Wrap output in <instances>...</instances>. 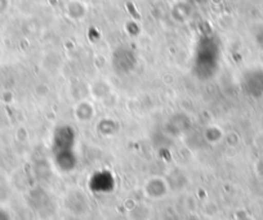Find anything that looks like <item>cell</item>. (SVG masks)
Returning <instances> with one entry per match:
<instances>
[{"mask_svg": "<svg viewBox=\"0 0 263 220\" xmlns=\"http://www.w3.org/2000/svg\"><path fill=\"white\" fill-rule=\"evenodd\" d=\"M161 187H164L161 182H156V181L151 182V183L147 186L148 194H150L151 197L163 196V194L165 193V191H164V189H159V188H161Z\"/></svg>", "mask_w": 263, "mask_h": 220, "instance_id": "obj_1", "label": "cell"}, {"mask_svg": "<svg viewBox=\"0 0 263 220\" xmlns=\"http://www.w3.org/2000/svg\"><path fill=\"white\" fill-rule=\"evenodd\" d=\"M0 220H9V216L7 215V212L2 211V210H0Z\"/></svg>", "mask_w": 263, "mask_h": 220, "instance_id": "obj_2", "label": "cell"}]
</instances>
